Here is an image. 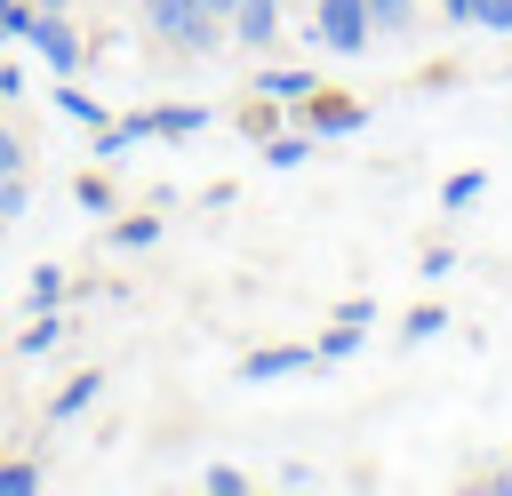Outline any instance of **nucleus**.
I'll return each instance as SVG.
<instances>
[{"mask_svg": "<svg viewBox=\"0 0 512 496\" xmlns=\"http://www.w3.org/2000/svg\"><path fill=\"white\" fill-rule=\"evenodd\" d=\"M232 32H240V48H264L280 32V0H240L232 8Z\"/></svg>", "mask_w": 512, "mask_h": 496, "instance_id": "nucleus-5", "label": "nucleus"}, {"mask_svg": "<svg viewBox=\"0 0 512 496\" xmlns=\"http://www.w3.org/2000/svg\"><path fill=\"white\" fill-rule=\"evenodd\" d=\"M256 88H264V96H312L320 80H312V72H264Z\"/></svg>", "mask_w": 512, "mask_h": 496, "instance_id": "nucleus-14", "label": "nucleus"}, {"mask_svg": "<svg viewBox=\"0 0 512 496\" xmlns=\"http://www.w3.org/2000/svg\"><path fill=\"white\" fill-rule=\"evenodd\" d=\"M312 40H320V48H336V56H360V48L376 40V24H368V0H320V16H312Z\"/></svg>", "mask_w": 512, "mask_h": 496, "instance_id": "nucleus-2", "label": "nucleus"}, {"mask_svg": "<svg viewBox=\"0 0 512 496\" xmlns=\"http://www.w3.org/2000/svg\"><path fill=\"white\" fill-rule=\"evenodd\" d=\"M440 328H448V320L424 304V312H408V328H400V336H408V344H424V336H440Z\"/></svg>", "mask_w": 512, "mask_h": 496, "instance_id": "nucleus-18", "label": "nucleus"}, {"mask_svg": "<svg viewBox=\"0 0 512 496\" xmlns=\"http://www.w3.org/2000/svg\"><path fill=\"white\" fill-rule=\"evenodd\" d=\"M56 288H64V272H56V264H40V272H32V304H56Z\"/></svg>", "mask_w": 512, "mask_h": 496, "instance_id": "nucleus-21", "label": "nucleus"}, {"mask_svg": "<svg viewBox=\"0 0 512 496\" xmlns=\"http://www.w3.org/2000/svg\"><path fill=\"white\" fill-rule=\"evenodd\" d=\"M200 8H208V16H232V8H240V0H200Z\"/></svg>", "mask_w": 512, "mask_h": 496, "instance_id": "nucleus-26", "label": "nucleus"}, {"mask_svg": "<svg viewBox=\"0 0 512 496\" xmlns=\"http://www.w3.org/2000/svg\"><path fill=\"white\" fill-rule=\"evenodd\" d=\"M304 152H312V144H304V136H280V144H272V168H296V160H304Z\"/></svg>", "mask_w": 512, "mask_h": 496, "instance_id": "nucleus-22", "label": "nucleus"}, {"mask_svg": "<svg viewBox=\"0 0 512 496\" xmlns=\"http://www.w3.org/2000/svg\"><path fill=\"white\" fill-rule=\"evenodd\" d=\"M0 96H8V88H0Z\"/></svg>", "mask_w": 512, "mask_h": 496, "instance_id": "nucleus-30", "label": "nucleus"}, {"mask_svg": "<svg viewBox=\"0 0 512 496\" xmlns=\"http://www.w3.org/2000/svg\"><path fill=\"white\" fill-rule=\"evenodd\" d=\"M152 136V112H120V120H104L96 128V160H120L128 144H144Z\"/></svg>", "mask_w": 512, "mask_h": 496, "instance_id": "nucleus-4", "label": "nucleus"}, {"mask_svg": "<svg viewBox=\"0 0 512 496\" xmlns=\"http://www.w3.org/2000/svg\"><path fill=\"white\" fill-rule=\"evenodd\" d=\"M480 192H488V176H480V168H456V176H448V192H440V200H448V208H472V200H480Z\"/></svg>", "mask_w": 512, "mask_h": 496, "instance_id": "nucleus-12", "label": "nucleus"}, {"mask_svg": "<svg viewBox=\"0 0 512 496\" xmlns=\"http://www.w3.org/2000/svg\"><path fill=\"white\" fill-rule=\"evenodd\" d=\"M320 352H328V360H344V352H360V328H352V320H336V328H328V344H320Z\"/></svg>", "mask_w": 512, "mask_h": 496, "instance_id": "nucleus-20", "label": "nucleus"}, {"mask_svg": "<svg viewBox=\"0 0 512 496\" xmlns=\"http://www.w3.org/2000/svg\"><path fill=\"white\" fill-rule=\"evenodd\" d=\"M464 24H480V32H512V0H472Z\"/></svg>", "mask_w": 512, "mask_h": 496, "instance_id": "nucleus-13", "label": "nucleus"}, {"mask_svg": "<svg viewBox=\"0 0 512 496\" xmlns=\"http://www.w3.org/2000/svg\"><path fill=\"white\" fill-rule=\"evenodd\" d=\"M360 120H368L360 104H312V136H352Z\"/></svg>", "mask_w": 512, "mask_h": 496, "instance_id": "nucleus-8", "label": "nucleus"}, {"mask_svg": "<svg viewBox=\"0 0 512 496\" xmlns=\"http://www.w3.org/2000/svg\"><path fill=\"white\" fill-rule=\"evenodd\" d=\"M144 24L168 40V48H216V16L200 0H144Z\"/></svg>", "mask_w": 512, "mask_h": 496, "instance_id": "nucleus-1", "label": "nucleus"}, {"mask_svg": "<svg viewBox=\"0 0 512 496\" xmlns=\"http://www.w3.org/2000/svg\"><path fill=\"white\" fill-rule=\"evenodd\" d=\"M0 232H8V216H0Z\"/></svg>", "mask_w": 512, "mask_h": 496, "instance_id": "nucleus-29", "label": "nucleus"}, {"mask_svg": "<svg viewBox=\"0 0 512 496\" xmlns=\"http://www.w3.org/2000/svg\"><path fill=\"white\" fill-rule=\"evenodd\" d=\"M56 112H64V120H80V128H104L96 96H80V88H56Z\"/></svg>", "mask_w": 512, "mask_h": 496, "instance_id": "nucleus-11", "label": "nucleus"}, {"mask_svg": "<svg viewBox=\"0 0 512 496\" xmlns=\"http://www.w3.org/2000/svg\"><path fill=\"white\" fill-rule=\"evenodd\" d=\"M200 488H208V496H240V488H248V472H232V464H216V472H200Z\"/></svg>", "mask_w": 512, "mask_h": 496, "instance_id": "nucleus-17", "label": "nucleus"}, {"mask_svg": "<svg viewBox=\"0 0 512 496\" xmlns=\"http://www.w3.org/2000/svg\"><path fill=\"white\" fill-rule=\"evenodd\" d=\"M440 8H448V24H464V8H472V0H440Z\"/></svg>", "mask_w": 512, "mask_h": 496, "instance_id": "nucleus-25", "label": "nucleus"}, {"mask_svg": "<svg viewBox=\"0 0 512 496\" xmlns=\"http://www.w3.org/2000/svg\"><path fill=\"white\" fill-rule=\"evenodd\" d=\"M368 24L376 32H408L416 24V0H368Z\"/></svg>", "mask_w": 512, "mask_h": 496, "instance_id": "nucleus-10", "label": "nucleus"}, {"mask_svg": "<svg viewBox=\"0 0 512 496\" xmlns=\"http://www.w3.org/2000/svg\"><path fill=\"white\" fill-rule=\"evenodd\" d=\"M0 176H24V144H16L8 128H0Z\"/></svg>", "mask_w": 512, "mask_h": 496, "instance_id": "nucleus-24", "label": "nucleus"}, {"mask_svg": "<svg viewBox=\"0 0 512 496\" xmlns=\"http://www.w3.org/2000/svg\"><path fill=\"white\" fill-rule=\"evenodd\" d=\"M40 56H48V72H80V32L64 24V8H40L32 16V32H24Z\"/></svg>", "mask_w": 512, "mask_h": 496, "instance_id": "nucleus-3", "label": "nucleus"}, {"mask_svg": "<svg viewBox=\"0 0 512 496\" xmlns=\"http://www.w3.org/2000/svg\"><path fill=\"white\" fill-rule=\"evenodd\" d=\"M96 392H104V376H72V384L56 392V408H48V416H56V424H64V416H80V408H88Z\"/></svg>", "mask_w": 512, "mask_h": 496, "instance_id": "nucleus-9", "label": "nucleus"}, {"mask_svg": "<svg viewBox=\"0 0 512 496\" xmlns=\"http://www.w3.org/2000/svg\"><path fill=\"white\" fill-rule=\"evenodd\" d=\"M32 8H64V0H32Z\"/></svg>", "mask_w": 512, "mask_h": 496, "instance_id": "nucleus-28", "label": "nucleus"}, {"mask_svg": "<svg viewBox=\"0 0 512 496\" xmlns=\"http://www.w3.org/2000/svg\"><path fill=\"white\" fill-rule=\"evenodd\" d=\"M496 488H504V496H512V464H504V472H496Z\"/></svg>", "mask_w": 512, "mask_h": 496, "instance_id": "nucleus-27", "label": "nucleus"}, {"mask_svg": "<svg viewBox=\"0 0 512 496\" xmlns=\"http://www.w3.org/2000/svg\"><path fill=\"white\" fill-rule=\"evenodd\" d=\"M56 328H64V320H56V312H40V320L24 328V352H48V344H56Z\"/></svg>", "mask_w": 512, "mask_h": 496, "instance_id": "nucleus-19", "label": "nucleus"}, {"mask_svg": "<svg viewBox=\"0 0 512 496\" xmlns=\"http://www.w3.org/2000/svg\"><path fill=\"white\" fill-rule=\"evenodd\" d=\"M112 240H120V248H152V216H136V224H120Z\"/></svg>", "mask_w": 512, "mask_h": 496, "instance_id": "nucleus-23", "label": "nucleus"}, {"mask_svg": "<svg viewBox=\"0 0 512 496\" xmlns=\"http://www.w3.org/2000/svg\"><path fill=\"white\" fill-rule=\"evenodd\" d=\"M32 16H40L32 0H0V40H24V32H32Z\"/></svg>", "mask_w": 512, "mask_h": 496, "instance_id": "nucleus-15", "label": "nucleus"}, {"mask_svg": "<svg viewBox=\"0 0 512 496\" xmlns=\"http://www.w3.org/2000/svg\"><path fill=\"white\" fill-rule=\"evenodd\" d=\"M200 128H208L200 104H160V112H152V136H200Z\"/></svg>", "mask_w": 512, "mask_h": 496, "instance_id": "nucleus-7", "label": "nucleus"}, {"mask_svg": "<svg viewBox=\"0 0 512 496\" xmlns=\"http://www.w3.org/2000/svg\"><path fill=\"white\" fill-rule=\"evenodd\" d=\"M296 368H312V352H296V344H280V352H256L240 376L248 384H280V376H296Z\"/></svg>", "mask_w": 512, "mask_h": 496, "instance_id": "nucleus-6", "label": "nucleus"}, {"mask_svg": "<svg viewBox=\"0 0 512 496\" xmlns=\"http://www.w3.org/2000/svg\"><path fill=\"white\" fill-rule=\"evenodd\" d=\"M40 488V464H0V496H32Z\"/></svg>", "mask_w": 512, "mask_h": 496, "instance_id": "nucleus-16", "label": "nucleus"}]
</instances>
